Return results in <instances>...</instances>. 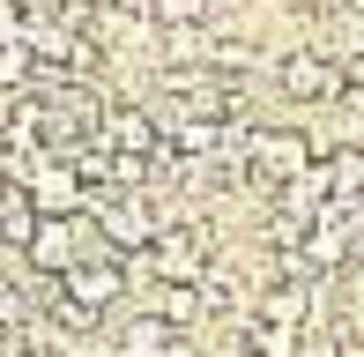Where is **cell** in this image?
I'll return each mask as SVG.
<instances>
[{
  "instance_id": "3957f363",
  "label": "cell",
  "mask_w": 364,
  "mask_h": 357,
  "mask_svg": "<svg viewBox=\"0 0 364 357\" xmlns=\"http://www.w3.org/2000/svg\"><path fill=\"white\" fill-rule=\"evenodd\" d=\"M105 142H112L119 156H164V119H156V105H141V97H112Z\"/></svg>"
},
{
  "instance_id": "5b68a950",
  "label": "cell",
  "mask_w": 364,
  "mask_h": 357,
  "mask_svg": "<svg viewBox=\"0 0 364 357\" xmlns=\"http://www.w3.org/2000/svg\"><path fill=\"white\" fill-rule=\"evenodd\" d=\"M38 201H30V186L23 178H8V193H0V246L8 253H30V238H38Z\"/></svg>"
},
{
  "instance_id": "6da1fadb",
  "label": "cell",
  "mask_w": 364,
  "mask_h": 357,
  "mask_svg": "<svg viewBox=\"0 0 364 357\" xmlns=\"http://www.w3.org/2000/svg\"><path fill=\"white\" fill-rule=\"evenodd\" d=\"M268 82L283 90V105H335L342 82H350V68H335V60H327L312 38H297V45H283V53H275Z\"/></svg>"
},
{
  "instance_id": "8992f818",
  "label": "cell",
  "mask_w": 364,
  "mask_h": 357,
  "mask_svg": "<svg viewBox=\"0 0 364 357\" xmlns=\"http://www.w3.org/2000/svg\"><path fill=\"white\" fill-rule=\"evenodd\" d=\"M0 193H8V171H0Z\"/></svg>"
},
{
  "instance_id": "277c9868",
  "label": "cell",
  "mask_w": 364,
  "mask_h": 357,
  "mask_svg": "<svg viewBox=\"0 0 364 357\" xmlns=\"http://www.w3.org/2000/svg\"><path fill=\"white\" fill-rule=\"evenodd\" d=\"M97 216H105V231H112V246H119V253H149V246H156V231H164L156 193H119V201H105Z\"/></svg>"
},
{
  "instance_id": "7a4b0ae2",
  "label": "cell",
  "mask_w": 364,
  "mask_h": 357,
  "mask_svg": "<svg viewBox=\"0 0 364 357\" xmlns=\"http://www.w3.org/2000/svg\"><path fill=\"white\" fill-rule=\"evenodd\" d=\"M23 186H30V201H38V216H75V208H90L82 171L68 164V156H53V149L23 164Z\"/></svg>"
}]
</instances>
